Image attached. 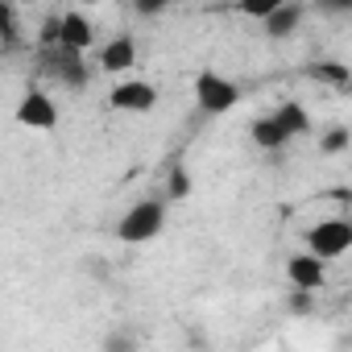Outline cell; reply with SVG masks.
Returning a JSON list of instances; mask_svg holds the SVG:
<instances>
[{
    "label": "cell",
    "instance_id": "obj_3",
    "mask_svg": "<svg viewBox=\"0 0 352 352\" xmlns=\"http://www.w3.org/2000/svg\"><path fill=\"white\" fill-rule=\"evenodd\" d=\"M241 104V83L236 79H228V75H220V71H212V67H204L199 75H195V108L204 112V116H224V112H232Z\"/></svg>",
    "mask_w": 352,
    "mask_h": 352
},
{
    "label": "cell",
    "instance_id": "obj_18",
    "mask_svg": "<svg viewBox=\"0 0 352 352\" xmlns=\"http://www.w3.org/2000/svg\"><path fill=\"white\" fill-rule=\"evenodd\" d=\"M348 141H352V137H348V129H344V124H336V129H327V133L319 137V149H323V153H344V149H348Z\"/></svg>",
    "mask_w": 352,
    "mask_h": 352
},
{
    "label": "cell",
    "instance_id": "obj_4",
    "mask_svg": "<svg viewBox=\"0 0 352 352\" xmlns=\"http://www.w3.org/2000/svg\"><path fill=\"white\" fill-rule=\"evenodd\" d=\"M348 249H352V224H348L344 216H336V220H319V224L307 228V249H302V253L319 257L323 265L336 261V257H344Z\"/></svg>",
    "mask_w": 352,
    "mask_h": 352
},
{
    "label": "cell",
    "instance_id": "obj_2",
    "mask_svg": "<svg viewBox=\"0 0 352 352\" xmlns=\"http://www.w3.org/2000/svg\"><path fill=\"white\" fill-rule=\"evenodd\" d=\"M38 67H42V79H50L54 87H67V91H83L91 71H87V54H75L67 46H50V50H38Z\"/></svg>",
    "mask_w": 352,
    "mask_h": 352
},
{
    "label": "cell",
    "instance_id": "obj_6",
    "mask_svg": "<svg viewBox=\"0 0 352 352\" xmlns=\"http://www.w3.org/2000/svg\"><path fill=\"white\" fill-rule=\"evenodd\" d=\"M108 104H112L116 112H153L157 87L145 83V79H120V83L108 91Z\"/></svg>",
    "mask_w": 352,
    "mask_h": 352
},
{
    "label": "cell",
    "instance_id": "obj_20",
    "mask_svg": "<svg viewBox=\"0 0 352 352\" xmlns=\"http://www.w3.org/2000/svg\"><path fill=\"white\" fill-rule=\"evenodd\" d=\"M137 13L141 17H157L162 13V0H137Z\"/></svg>",
    "mask_w": 352,
    "mask_h": 352
},
{
    "label": "cell",
    "instance_id": "obj_21",
    "mask_svg": "<svg viewBox=\"0 0 352 352\" xmlns=\"http://www.w3.org/2000/svg\"><path fill=\"white\" fill-rule=\"evenodd\" d=\"M290 307H294V311H307V307H311V294H298V290H294V294H290Z\"/></svg>",
    "mask_w": 352,
    "mask_h": 352
},
{
    "label": "cell",
    "instance_id": "obj_13",
    "mask_svg": "<svg viewBox=\"0 0 352 352\" xmlns=\"http://www.w3.org/2000/svg\"><path fill=\"white\" fill-rule=\"evenodd\" d=\"M100 352H141V336H137L133 327L116 323V327H108V331H104Z\"/></svg>",
    "mask_w": 352,
    "mask_h": 352
},
{
    "label": "cell",
    "instance_id": "obj_8",
    "mask_svg": "<svg viewBox=\"0 0 352 352\" xmlns=\"http://www.w3.org/2000/svg\"><path fill=\"white\" fill-rule=\"evenodd\" d=\"M137 67V38L133 34H116L112 42L100 46V71L108 75H129Z\"/></svg>",
    "mask_w": 352,
    "mask_h": 352
},
{
    "label": "cell",
    "instance_id": "obj_16",
    "mask_svg": "<svg viewBox=\"0 0 352 352\" xmlns=\"http://www.w3.org/2000/svg\"><path fill=\"white\" fill-rule=\"evenodd\" d=\"M311 79H323V83H331V87H348V83H352L348 67H344V63H336V58L315 63V67H311Z\"/></svg>",
    "mask_w": 352,
    "mask_h": 352
},
{
    "label": "cell",
    "instance_id": "obj_14",
    "mask_svg": "<svg viewBox=\"0 0 352 352\" xmlns=\"http://www.w3.org/2000/svg\"><path fill=\"white\" fill-rule=\"evenodd\" d=\"M191 191H195V183H191V174H187V166H170V174H166V204H174V199H191Z\"/></svg>",
    "mask_w": 352,
    "mask_h": 352
},
{
    "label": "cell",
    "instance_id": "obj_19",
    "mask_svg": "<svg viewBox=\"0 0 352 352\" xmlns=\"http://www.w3.org/2000/svg\"><path fill=\"white\" fill-rule=\"evenodd\" d=\"M274 5H278V0H245L241 13H245V17H261V21H265V13H270Z\"/></svg>",
    "mask_w": 352,
    "mask_h": 352
},
{
    "label": "cell",
    "instance_id": "obj_11",
    "mask_svg": "<svg viewBox=\"0 0 352 352\" xmlns=\"http://www.w3.org/2000/svg\"><path fill=\"white\" fill-rule=\"evenodd\" d=\"M249 137H253V145H257V149H265V153H278V149H286V145H290V133L274 120V112L257 116V120L249 124Z\"/></svg>",
    "mask_w": 352,
    "mask_h": 352
},
{
    "label": "cell",
    "instance_id": "obj_15",
    "mask_svg": "<svg viewBox=\"0 0 352 352\" xmlns=\"http://www.w3.org/2000/svg\"><path fill=\"white\" fill-rule=\"evenodd\" d=\"M0 42H5V50L21 46V13L5 0H0Z\"/></svg>",
    "mask_w": 352,
    "mask_h": 352
},
{
    "label": "cell",
    "instance_id": "obj_12",
    "mask_svg": "<svg viewBox=\"0 0 352 352\" xmlns=\"http://www.w3.org/2000/svg\"><path fill=\"white\" fill-rule=\"evenodd\" d=\"M274 120L290 133V141H294V137H302V133H311V116H307V108H302L298 100L278 104V108H274Z\"/></svg>",
    "mask_w": 352,
    "mask_h": 352
},
{
    "label": "cell",
    "instance_id": "obj_5",
    "mask_svg": "<svg viewBox=\"0 0 352 352\" xmlns=\"http://www.w3.org/2000/svg\"><path fill=\"white\" fill-rule=\"evenodd\" d=\"M17 120H21L25 129H34V133H50V129L58 124V104H54V96H50L46 87H30V91L21 96V104H17Z\"/></svg>",
    "mask_w": 352,
    "mask_h": 352
},
{
    "label": "cell",
    "instance_id": "obj_17",
    "mask_svg": "<svg viewBox=\"0 0 352 352\" xmlns=\"http://www.w3.org/2000/svg\"><path fill=\"white\" fill-rule=\"evenodd\" d=\"M58 38H63V13H46L42 17V30H38V50L58 46Z\"/></svg>",
    "mask_w": 352,
    "mask_h": 352
},
{
    "label": "cell",
    "instance_id": "obj_7",
    "mask_svg": "<svg viewBox=\"0 0 352 352\" xmlns=\"http://www.w3.org/2000/svg\"><path fill=\"white\" fill-rule=\"evenodd\" d=\"M286 278H290V286L298 294H315L327 282V265L319 257H311V253H294V257H286Z\"/></svg>",
    "mask_w": 352,
    "mask_h": 352
},
{
    "label": "cell",
    "instance_id": "obj_1",
    "mask_svg": "<svg viewBox=\"0 0 352 352\" xmlns=\"http://www.w3.org/2000/svg\"><path fill=\"white\" fill-rule=\"evenodd\" d=\"M162 228H166V199H137L120 220H116V236H120V245H149V241H157L162 236Z\"/></svg>",
    "mask_w": 352,
    "mask_h": 352
},
{
    "label": "cell",
    "instance_id": "obj_22",
    "mask_svg": "<svg viewBox=\"0 0 352 352\" xmlns=\"http://www.w3.org/2000/svg\"><path fill=\"white\" fill-rule=\"evenodd\" d=\"M0 75H5V58H0Z\"/></svg>",
    "mask_w": 352,
    "mask_h": 352
},
{
    "label": "cell",
    "instance_id": "obj_9",
    "mask_svg": "<svg viewBox=\"0 0 352 352\" xmlns=\"http://www.w3.org/2000/svg\"><path fill=\"white\" fill-rule=\"evenodd\" d=\"M302 17H307V9L298 5V0H278V5L265 13V38H274V42H282V38H294L298 34V25H302Z\"/></svg>",
    "mask_w": 352,
    "mask_h": 352
},
{
    "label": "cell",
    "instance_id": "obj_10",
    "mask_svg": "<svg viewBox=\"0 0 352 352\" xmlns=\"http://www.w3.org/2000/svg\"><path fill=\"white\" fill-rule=\"evenodd\" d=\"M58 46H67V50H75V54H87V50L96 46V25H91V17L79 13V9H67V13H63V38H58Z\"/></svg>",
    "mask_w": 352,
    "mask_h": 352
}]
</instances>
